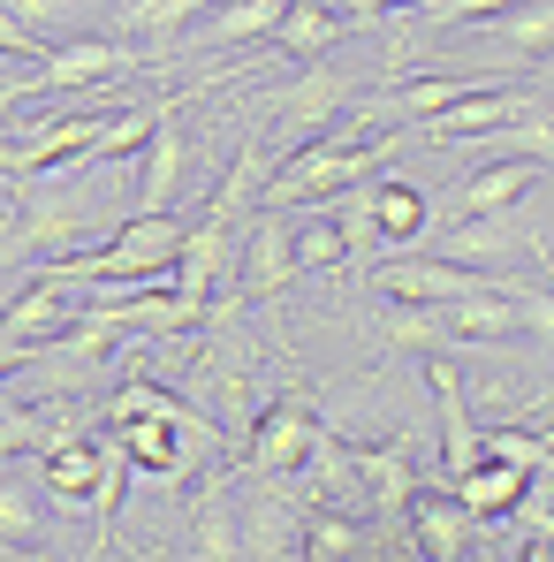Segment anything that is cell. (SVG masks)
Returning <instances> with one entry per match:
<instances>
[{
	"instance_id": "obj_1",
	"label": "cell",
	"mask_w": 554,
	"mask_h": 562,
	"mask_svg": "<svg viewBox=\"0 0 554 562\" xmlns=\"http://www.w3.org/2000/svg\"><path fill=\"white\" fill-rule=\"evenodd\" d=\"M251 190H259V168H251V145H244V160L221 176L205 221L183 236V259H176V296L197 304V312H213L221 304V281L236 274V213L251 205Z\"/></svg>"
},
{
	"instance_id": "obj_2",
	"label": "cell",
	"mask_w": 554,
	"mask_h": 562,
	"mask_svg": "<svg viewBox=\"0 0 554 562\" xmlns=\"http://www.w3.org/2000/svg\"><path fill=\"white\" fill-rule=\"evenodd\" d=\"M395 153V137H319V145H304V153H289L267 190H259V205H319V198H335V190L365 183V168H380Z\"/></svg>"
},
{
	"instance_id": "obj_3",
	"label": "cell",
	"mask_w": 554,
	"mask_h": 562,
	"mask_svg": "<svg viewBox=\"0 0 554 562\" xmlns=\"http://www.w3.org/2000/svg\"><path fill=\"white\" fill-rule=\"evenodd\" d=\"M319 434H327V426H319V411H312V387H281L274 403L251 418V471H259V479L304 471V457H312Z\"/></svg>"
},
{
	"instance_id": "obj_4",
	"label": "cell",
	"mask_w": 554,
	"mask_h": 562,
	"mask_svg": "<svg viewBox=\"0 0 554 562\" xmlns=\"http://www.w3.org/2000/svg\"><path fill=\"white\" fill-rule=\"evenodd\" d=\"M296 274H304V267H296V221H289V205H267V213L251 221V244H236L228 296H236V304H259V296H281Z\"/></svg>"
},
{
	"instance_id": "obj_5",
	"label": "cell",
	"mask_w": 554,
	"mask_h": 562,
	"mask_svg": "<svg viewBox=\"0 0 554 562\" xmlns=\"http://www.w3.org/2000/svg\"><path fill=\"white\" fill-rule=\"evenodd\" d=\"M106 114H54V122H31L15 137H0V176H54L69 160H92Z\"/></svg>"
},
{
	"instance_id": "obj_6",
	"label": "cell",
	"mask_w": 554,
	"mask_h": 562,
	"mask_svg": "<svg viewBox=\"0 0 554 562\" xmlns=\"http://www.w3.org/2000/svg\"><path fill=\"white\" fill-rule=\"evenodd\" d=\"M114 77H129V46L122 38H69V46H54L23 85H8L0 99H38V92H99V85H114Z\"/></svg>"
},
{
	"instance_id": "obj_7",
	"label": "cell",
	"mask_w": 554,
	"mask_h": 562,
	"mask_svg": "<svg viewBox=\"0 0 554 562\" xmlns=\"http://www.w3.org/2000/svg\"><path fill=\"white\" fill-rule=\"evenodd\" d=\"M31 183V176H23ZM77 236H84V205H69L61 190H23L15 198V228H8V259H61V251H77Z\"/></svg>"
},
{
	"instance_id": "obj_8",
	"label": "cell",
	"mask_w": 554,
	"mask_h": 562,
	"mask_svg": "<svg viewBox=\"0 0 554 562\" xmlns=\"http://www.w3.org/2000/svg\"><path fill=\"white\" fill-rule=\"evenodd\" d=\"M426 380H433V411H441V479H456V471H471L486 449H478V418H471V387H463V373L433 350L426 358Z\"/></svg>"
},
{
	"instance_id": "obj_9",
	"label": "cell",
	"mask_w": 554,
	"mask_h": 562,
	"mask_svg": "<svg viewBox=\"0 0 554 562\" xmlns=\"http://www.w3.org/2000/svg\"><path fill=\"white\" fill-rule=\"evenodd\" d=\"M410 555H433V562H463L478 555V517L463 509L456 494H410Z\"/></svg>"
},
{
	"instance_id": "obj_10",
	"label": "cell",
	"mask_w": 554,
	"mask_h": 562,
	"mask_svg": "<svg viewBox=\"0 0 554 562\" xmlns=\"http://www.w3.org/2000/svg\"><path fill=\"white\" fill-rule=\"evenodd\" d=\"M350 479H365L372 517H380V525H403V517H410V494H418V457H410V441L350 449Z\"/></svg>"
},
{
	"instance_id": "obj_11",
	"label": "cell",
	"mask_w": 554,
	"mask_h": 562,
	"mask_svg": "<svg viewBox=\"0 0 554 562\" xmlns=\"http://www.w3.org/2000/svg\"><path fill=\"white\" fill-rule=\"evenodd\" d=\"M478 281L486 274H471L463 259H387L380 267V296H395V304H456Z\"/></svg>"
},
{
	"instance_id": "obj_12",
	"label": "cell",
	"mask_w": 554,
	"mask_h": 562,
	"mask_svg": "<svg viewBox=\"0 0 554 562\" xmlns=\"http://www.w3.org/2000/svg\"><path fill=\"white\" fill-rule=\"evenodd\" d=\"M441 327H449V342H509V335H524V312H517L509 281H478L471 296L441 304Z\"/></svg>"
},
{
	"instance_id": "obj_13",
	"label": "cell",
	"mask_w": 554,
	"mask_h": 562,
	"mask_svg": "<svg viewBox=\"0 0 554 562\" xmlns=\"http://www.w3.org/2000/svg\"><path fill=\"white\" fill-rule=\"evenodd\" d=\"M540 471H524V464H509V457H478L471 471H456L449 479V494H456L463 509L486 525V517H509L517 502H524V486H532Z\"/></svg>"
},
{
	"instance_id": "obj_14",
	"label": "cell",
	"mask_w": 554,
	"mask_h": 562,
	"mask_svg": "<svg viewBox=\"0 0 554 562\" xmlns=\"http://www.w3.org/2000/svg\"><path fill=\"white\" fill-rule=\"evenodd\" d=\"M190 555L205 562H236L244 555V509H236V494H228V479H205V494H197V509H190Z\"/></svg>"
},
{
	"instance_id": "obj_15",
	"label": "cell",
	"mask_w": 554,
	"mask_h": 562,
	"mask_svg": "<svg viewBox=\"0 0 554 562\" xmlns=\"http://www.w3.org/2000/svg\"><path fill=\"white\" fill-rule=\"evenodd\" d=\"M190 387H197V411H205L221 434L244 426V350H236V342H213V350L197 358Z\"/></svg>"
},
{
	"instance_id": "obj_16",
	"label": "cell",
	"mask_w": 554,
	"mask_h": 562,
	"mask_svg": "<svg viewBox=\"0 0 554 562\" xmlns=\"http://www.w3.org/2000/svg\"><path fill=\"white\" fill-rule=\"evenodd\" d=\"M190 168V145H183V122L160 106V122H152V137H145V176H137V213H168V198L183 183Z\"/></svg>"
},
{
	"instance_id": "obj_17",
	"label": "cell",
	"mask_w": 554,
	"mask_h": 562,
	"mask_svg": "<svg viewBox=\"0 0 554 562\" xmlns=\"http://www.w3.org/2000/svg\"><path fill=\"white\" fill-rule=\"evenodd\" d=\"M540 176H547L540 160H486V168H478V176H471V183L456 190L449 221H471V213H509V205H517L524 190L540 183Z\"/></svg>"
},
{
	"instance_id": "obj_18",
	"label": "cell",
	"mask_w": 554,
	"mask_h": 562,
	"mask_svg": "<svg viewBox=\"0 0 554 562\" xmlns=\"http://www.w3.org/2000/svg\"><path fill=\"white\" fill-rule=\"evenodd\" d=\"M350 38V15L342 8H319V0H289V15L274 23V46L289 61H319L327 46H342Z\"/></svg>"
},
{
	"instance_id": "obj_19",
	"label": "cell",
	"mask_w": 554,
	"mask_h": 562,
	"mask_svg": "<svg viewBox=\"0 0 554 562\" xmlns=\"http://www.w3.org/2000/svg\"><path fill=\"white\" fill-rule=\"evenodd\" d=\"M509 114H524V99L517 92H463L456 106H441L433 122H426V145H463V137H478V130H494V122H509Z\"/></svg>"
},
{
	"instance_id": "obj_20",
	"label": "cell",
	"mask_w": 554,
	"mask_h": 562,
	"mask_svg": "<svg viewBox=\"0 0 554 562\" xmlns=\"http://www.w3.org/2000/svg\"><path fill=\"white\" fill-rule=\"evenodd\" d=\"M38 471H46V494H54L61 509H84L92 486H99V434L61 441V449H38Z\"/></svg>"
},
{
	"instance_id": "obj_21",
	"label": "cell",
	"mask_w": 554,
	"mask_h": 562,
	"mask_svg": "<svg viewBox=\"0 0 554 562\" xmlns=\"http://www.w3.org/2000/svg\"><path fill=\"white\" fill-rule=\"evenodd\" d=\"M296 267H312V274H350L358 267V251H350V236H342L327 198L304 205V221H296Z\"/></svg>"
},
{
	"instance_id": "obj_22",
	"label": "cell",
	"mask_w": 554,
	"mask_h": 562,
	"mask_svg": "<svg viewBox=\"0 0 554 562\" xmlns=\"http://www.w3.org/2000/svg\"><path fill=\"white\" fill-rule=\"evenodd\" d=\"M296 540H304V502L259 494L244 509V555H296Z\"/></svg>"
},
{
	"instance_id": "obj_23",
	"label": "cell",
	"mask_w": 554,
	"mask_h": 562,
	"mask_svg": "<svg viewBox=\"0 0 554 562\" xmlns=\"http://www.w3.org/2000/svg\"><path fill=\"white\" fill-rule=\"evenodd\" d=\"M365 548H372L365 525H350L342 509L304 502V540H296V555H304V562H342V555H365Z\"/></svg>"
},
{
	"instance_id": "obj_24",
	"label": "cell",
	"mask_w": 554,
	"mask_h": 562,
	"mask_svg": "<svg viewBox=\"0 0 554 562\" xmlns=\"http://www.w3.org/2000/svg\"><path fill=\"white\" fill-rule=\"evenodd\" d=\"M478 31L494 46H509V54H554V0H517V8L486 15Z\"/></svg>"
},
{
	"instance_id": "obj_25",
	"label": "cell",
	"mask_w": 554,
	"mask_h": 562,
	"mask_svg": "<svg viewBox=\"0 0 554 562\" xmlns=\"http://www.w3.org/2000/svg\"><path fill=\"white\" fill-rule=\"evenodd\" d=\"M281 15H289V0H221V8H205V38L213 46H251V38H274Z\"/></svg>"
},
{
	"instance_id": "obj_26",
	"label": "cell",
	"mask_w": 554,
	"mask_h": 562,
	"mask_svg": "<svg viewBox=\"0 0 554 562\" xmlns=\"http://www.w3.org/2000/svg\"><path fill=\"white\" fill-rule=\"evenodd\" d=\"M46 548V509L23 479H0V555H38Z\"/></svg>"
},
{
	"instance_id": "obj_27",
	"label": "cell",
	"mask_w": 554,
	"mask_h": 562,
	"mask_svg": "<svg viewBox=\"0 0 554 562\" xmlns=\"http://www.w3.org/2000/svg\"><path fill=\"white\" fill-rule=\"evenodd\" d=\"M509 213H517V205H509ZM509 213H471V221H456L449 259H509V251H524V228H517Z\"/></svg>"
},
{
	"instance_id": "obj_28",
	"label": "cell",
	"mask_w": 554,
	"mask_h": 562,
	"mask_svg": "<svg viewBox=\"0 0 554 562\" xmlns=\"http://www.w3.org/2000/svg\"><path fill=\"white\" fill-rule=\"evenodd\" d=\"M463 92H478V77H410L380 99V114H403V122H433L441 106H456Z\"/></svg>"
},
{
	"instance_id": "obj_29",
	"label": "cell",
	"mask_w": 554,
	"mask_h": 562,
	"mask_svg": "<svg viewBox=\"0 0 554 562\" xmlns=\"http://www.w3.org/2000/svg\"><path fill=\"white\" fill-rule=\"evenodd\" d=\"M372 228H380V244H410V236H426V198L410 183H372Z\"/></svg>"
},
{
	"instance_id": "obj_30",
	"label": "cell",
	"mask_w": 554,
	"mask_h": 562,
	"mask_svg": "<svg viewBox=\"0 0 554 562\" xmlns=\"http://www.w3.org/2000/svg\"><path fill=\"white\" fill-rule=\"evenodd\" d=\"M380 335H387L395 350H418V358H433V350H449V327H441V304H395V296H387V319H380Z\"/></svg>"
},
{
	"instance_id": "obj_31",
	"label": "cell",
	"mask_w": 554,
	"mask_h": 562,
	"mask_svg": "<svg viewBox=\"0 0 554 562\" xmlns=\"http://www.w3.org/2000/svg\"><path fill=\"white\" fill-rule=\"evenodd\" d=\"M176 411H183V403H176ZM176 411H168V418H129V426H114L122 449H129V464L176 479Z\"/></svg>"
},
{
	"instance_id": "obj_32",
	"label": "cell",
	"mask_w": 554,
	"mask_h": 562,
	"mask_svg": "<svg viewBox=\"0 0 554 562\" xmlns=\"http://www.w3.org/2000/svg\"><path fill=\"white\" fill-rule=\"evenodd\" d=\"M213 0H122L114 8V23H122V38H145V31H176L190 15H205Z\"/></svg>"
},
{
	"instance_id": "obj_33",
	"label": "cell",
	"mask_w": 554,
	"mask_h": 562,
	"mask_svg": "<svg viewBox=\"0 0 554 562\" xmlns=\"http://www.w3.org/2000/svg\"><path fill=\"white\" fill-rule=\"evenodd\" d=\"M168 411H176V395H168L160 380H145V373L114 380V395H106V418H114V426H129V418H168Z\"/></svg>"
},
{
	"instance_id": "obj_34",
	"label": "cell",
	"mask_w": 554,
	"mask_h": 562,
	"mask_svg": "<svg viewBox=\"0 0 554 562\" xmlns=\"http://www.w3.org/2000/svg\"><path fill=\"white\" fill-rule=\"evenodd\" d=\"M478 449H486V457H509V464H524V471L554 464V434H517V426H486Z\"/></svg>"
},
{
	"instance_id": "obj_35",
	"label": "cell",
	"mask_w": 554,
	"mask_h": 562,
	"mask_svg": "<svg viewBox=\"0 0 554 562\" xmlns=\"http://www.w3.org/2000/svg\"><path fill=\"white\" fill-rule=\"evenodd\" d=\"M152 122H160V106H137V114H106V130H99L92 160H122V153H145Z\"/></svg>"
},
{
	"instance_id": "obj_36",
	"label": "cell",
	"mask_w": 554,
	"mask_h": 562,
	"mask_svg": "<svg viewBox=\"0 0 554 562\" xmlns=\"http://www.w3.org/2000/svg\"><path fill=\"white\" fill-rule=\"evenodd\" d=\"M509 296H517V312H524V335H540L554 350V289L547 281H509Z\"/></svg>"
},
{
	"instance_id": "obj_37",
	"label": "cell",
	"mask_w": 554,
	"mask_h": 562,
	"mask_svg": "<svg viewBox=\"0 0 554 562\" xmlns=\"http://www.w3.org/2000/svg\"><path fill=\"white\" fill-rule=\"evenodd\" d=\"M501 8H517V0H418L410 23H486V15H501Z\"/></svg>"
},
{
	"instance_id": "obj_38",
	"label": "cell",
	"mask_w": 554,
	"mask_h": 562,
	"mask_svg": "<svg viewBox=\"0 0 554 562\" xmlns=\"http://www.w3.org/2000/svg\"><path fill=\"white\" fill-rule=\"evenodd\" d=\"M0 54H8V61H31V69H38V61H46L54 46H46V31H31V23H15V15L0 8Z\"/></svg>"
},
{
	"instance_id": "obj_39",
	"label": "cell",
	"mask_w": 554,
	"mask_h": 562,
	"mask_svg": "<svg viewBox=\"0 0 554 562\" xmlns=\"http://www.w3.org/2000/svg\"><path fill=\"white\" fill-rule=\"evenodd\" d=\"M0 8H8L15 23H31V31H54V23H61V0H0Z\"/></svg>"
},
{
	"instance_id": "obj_40",
	"label": "cell",
	"mask_w": 554,
	"mask_h": 562,
	"mask_svg": "<svg viewBox=\"0 0 554 562\" xmlns=\"http://www.w3.org/2000/svg\"><path fill=\"white\" fill-rule=\"evenodd\" d=\"M395 8H418V0H350V15H395Z\"/></svg>"
},
{
	"instance_id": "obj_41",
	"label": "cell",
	"mask_w": 554,
	"mask_h": 562,
	"mask_svg": "<svg viewBox=\"0 0 554 562\" xmlns=\"http://www.w3.org/2000/svg\"><path fill=\"white\" fill-rule=\"evenodd\" d=\"M319 8H342V15H350V0H319Z\"/></svg>"
},
{
	"instance_id": "obj_42",
	"label": "cell",
	"mask_w": 554,
	"mask_h": 562,
	"mask_svg": "<svg viewBox=\"0 0 554 562\" xmlns=\"http://www.w3.org/2000/svg\"><path fill=\"white\" fill-rule=\"evenodd\" d=\"M540 99H554V69H547V92H540Z\"/></svg>"
},
{
	"instance_id": "obj_43",
	"label": "cell",
	"mask_w": 554,
	"mask_h": 562,
	"mask_svg": "<svg viewBox=\"0 0 554 562\" xmlns=\"http://www.w3.org/2000/svg\"><path fill=\"white\" fill-rule=\"evenodd\" d=\"M8 403H15V395H8V387H0V411H8Z\"/></svg>"
},
{
	"instance_id": "obj_44",
	"label": "cell",
	"mask_w": 554,
	"mask_h": 562,
	"mask_svg": "<svg viewBox=\"0 0 554 562\" xmlns=\"http://www.w3.org/2000/svg\"><path fill=\"white\" fill-rule=\"evenodd\" d=\"M0 304H8V296H0Z\"/></svg>"
},
{
	"instance_id": "obj_45",
	"label": "cell",
	"mask_w": 554,
	"mask_h": 562,
	"mask_svg": "<svg viewBox=\"0 0 554 562\" xmlns=\"http://www.w3.org/2000/svg\"><path fill=\"white\" fill-rule=\"evenodd\" d=\"M547 434H554V426H547Z\"/></svg>"
}]
</instances>
